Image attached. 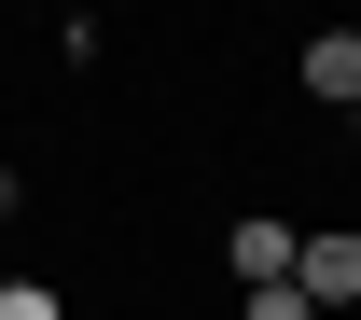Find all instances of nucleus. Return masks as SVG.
<instances>
[{"label":"nucleus","mask_w":361,"mask_h":320,"mask_svg":"<svg viewBox=\"0 0 361 320\" xmlns=\"http://www.w3.org/2000/svg\"><path fill=\"white\" fill-rule=\"evenodd\" d=\"M292 292H306V307H361V237H348V223H319L306 251H292Z\"/></svg>","instance_id":"nucleus-1"},{"label":"nucleus","mask_w":361,"mask_h":320,"mask_svg":"<svg viewBox=\"0 0 361 320\" xmlns=\"http://www.w3.org/2000/svg\"><path fill=\"white\" fill-rule=\"evenodd\" d=\"M348 126H361V112H348Z\"/></svg>","instance_id":"nucleus-7"},{"label":"nucleus","mask_w":361,"mask_h":320,"mask_svg":"<svg viewBox=\"0 0 361 320\" xmlns=\"http://www.w3.org/2000/svg\"><path fill=\"white\" fill-rule=\"evenodd\" d=\"M14 209H28V182H14V167H0V223H14Z\"/></svg>","instance_id":"nucleus-6"},{"label":"nucleus","mask_w":361,"mask_h":320,"mask_svg":"<svg viewBox=\"0 0 361 320\" xmlns=\"http://www.w3.org/2000/svg\"><path fill=\"white\" fill-rule=\"evenodd\" d=\"M306 84L334 97V112H361V28H319V42H306Z\"/></svg>","instance_id":"nucleus-3"},{"label":"nucleus","mask_w":361,"mask_h":320,"mask_svg":"<svg viewBox=\"0 0 361 320\" xmlns=\"http://www.w3.org/2000/svg\"><path fill=\"white\" fill-rule=\"evenodd\" d=\"M0 320H70V292H42V278H14V292H0Z\"/></svg>","instance_id":"nucleus-4"},{"label":"nucleus","mask_w":361,"mask_h":320,"mask_svg":"<svg viewBox=\"0 0 361 320\" xmlns=\"http://www.w3.org/2000/svg\"><path fill=\"white\" fill-rule=\"evenodd\" d=\"M292 251H306V237L278 223V209H250V223H236V237H223V265H236V278H250V292H278V278H292Z\"/></svg>","instance_id":"nucleus-2"},{"label":"nucleus","mask_w":361,"mask_h":320,"mask_svg":"<svg viewBox=\"0 0 361 320\" xmlns=\"http://www.w3.org/2000/svg\"><path fill=\"white\" fill-rule=\"evenodd\" d=\"M236 320H319V307H306V292H292V278H278V292H250V307H236Z\"/></svg>","instance_id":"nucleus-5"}]
</instances>
